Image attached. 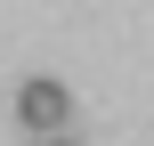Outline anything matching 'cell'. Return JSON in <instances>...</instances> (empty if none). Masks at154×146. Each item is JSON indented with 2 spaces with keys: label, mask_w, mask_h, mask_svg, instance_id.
I'll return each mask as SVG.
<instances>
[{
  "label": "cell",
  "mask_w": 154,
  "mask_h": 146,
  "mask_svg": "<svg viewBox=\"0 0 154 146\" xmlns=\"http://www.w3.org/2000/svg\"><path fill=\"white\" fill-rule=\"evenodd\" d=\"M32 146H81V138H73V130H65V138H32Z\"/></svg>",
  "instance_id": "2"
},
{
  "label": "cell",
  "mask_w": 154,
  "mask_h": 146,
  "mask_svg": "<svg viewBox=\"0 0 154 146\" xmlns=\"http://www.w3.org/2000/svg\"><path fill=\"white\" fill-rule=\"evenodd\" d=\"M8 106H16V130H32V138H65V122H73V89L57 73H24Z\"/></svg>",
  "instance_id": "1"
}]
</instances>
